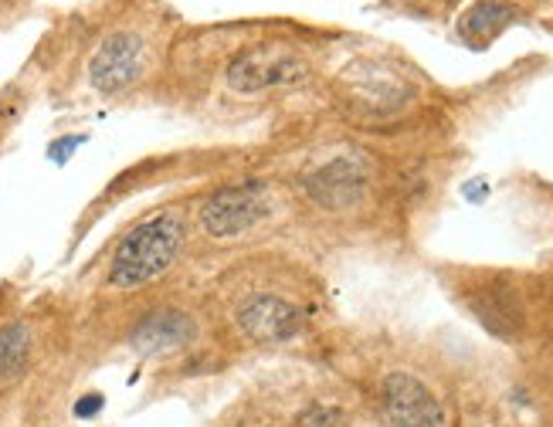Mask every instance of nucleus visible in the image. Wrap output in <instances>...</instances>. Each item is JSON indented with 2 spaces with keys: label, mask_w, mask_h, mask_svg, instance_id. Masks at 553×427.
Segmentation results:
<instances>
[{
  "label": "nucleus",
  "mask_w": 553,
  "mask_h": 427,
  "mask_svg": "<svg viewBox=\"0 0 553 427\" xmlns=\"http://www.w3.org/2000/svg\"><path fill=\"white\" fill-rule=\"evenodd\" d=\"M306 194L326 210H350L357 208L367 194V170L353 156H336L309 173Z\"/></svg>",
  "instance_id": "423d86ee"
},
{
  "label": "nucleus",
  "mask_w": 553,
  "mask_h": 427,
  "mask_svg": "<svg viewBox=\"0 0 553 427\" xmlns=\"http://www.w3.org/2000/svg\"><path fill=\"white\" fill-rule=\"evenodd\" d=\"M31 346H35V336H31L27 323H11L0 329V383L17 380L25 374L27 360H31Z\"/></svg>",
  "instance_id": "1a4fd4ad"
},
{
  "label": "nucleus",
  "mask_w": 553,
  "mask_h": 427,
  "mask_svg": "<svg viewBox=\"0 0 553 427\" xmlns=\"http://www.w3.org/2000/svg\"><path fill=\"white\" fill-rule=\"evenodd\" d=\"M312 75V68L296 48L285 44H258L248 48L228 65V85L245 95H258L269 89H292Z\"/></svg>",
  "instance_id": "f03ea898"
},
{
  "label": "nucleus",
  "mask_w": 553,
  "mask_h": 427,
  "mask_svg": "<svg viewBox=\"0 0 553 427\" xmlns=\"http://www.w3.org/2000/svg\"><path fill=\"white\" fill-rule=\"evenodd\" d=\"M299 427H347V417L330 403H312L299 414Z\"/></svg>",
  "instance_id": "9b49d317"
},
{
  "label": "nucleus",
  "mask_w": 553,
  "mask_h": 427,
  "mask_svg": "<svg viewBox=\"0 0 553 427\" xmlns=\"http://www.w3.org/2000/svg\"><path fill=\"white\" fill-rule=\"evenodd\" d=\"M143 65H146V44H143L140 34L136 31H116L99 44V52L92 54L89 78L103 95H116L143 75Z\"/></svg>",
  "instance_id": "20e7f679"
},
{
  "label": "nucleus",
  "mask_w": 553,
  "mask_h": 427,
  "mask_svg": "<svg viewBox=\"0 0 553 427\" xmlns=\"http://www.w3.org/2000/svg\"><path fill=\"white\" fill-rule=\"evenodd\" d=\"M82 136H75V140H58V142H52V150H48V156H52L54 163H64V160H68V156L75 153L78 146H82Z\"/></svg>",
  "instance_id": "f8f14e48"
},
{
  "label": "nucleus",
  "mask_w": 553,
  "mask_h": 427,
  "mask_svg": "<svg viewBox=\"0 0 553 427\" xmlns=\"http://www.w3.org/2000/svg\"><path fill=\"white\" fill-rule=\"evenodd\" d=\"M269 187L265 183H238L224 187L214 197H207L201 208V224L211 238H234L255 228L258 220L269 214Z\"/></svg>",
  "instance_id": "7ed1b4c3"
},
{
  "label": "nucleus",
  "mask_w": 553,
  "mask_h": 427,
  "mask_svg": "<svg viewBox=\"0 0 553 427\" xmlns=\"http://www.w3.org/2000/svg\"><path fill=\"white\" fill-rule=\"evenodd\" d=\"M197 336V323L181 309H156L143 315L136 329L129 333V346L143 356H160V353L187 350Z\"/></svg>",
  "instance_id": "6e6552de"
},
{
  "label": "nucleus",
  "mask_w": 553,
  "mask_h": 427,
  "mask_svg": "<svg viewBox=\"0 0 553 427\" xmlns=\"http://www.w3.org/2000/svg\"><path fill=\"white\" fill-rule=\"evenodd\" d=\"M103 411V397L99 393H89V397H82L75 407V414L78 417H92V414H99Z\"/></svg>",
  "instance_id": "ddd939ff"
},
{
  "label": "nucleus",
  "mask_w": 553,
  "mask_h": 427,
  "mask_svg": "<svg viewBox=\"0 0 553 427\" xmlns=\"http://www.w3.org/2000/svg\"><path fill=\"white\" fill-rule=\"evenodd\" d=\"M384 414L394 427H445V407L411 374H390L380 387Z\"/></svg>",
  "instance_id": "39448f33"
},
{
  "label": "nucleus",
  "mask_w": 553,
  "mask_h": 427,
  "mask_svg": "<svg viewBox=\"0 0 553 427\" xmlns=\"http://www.w3.org/2000/svg\"><path fill=\"white\" fill-rule=\"evenodd\" d=\"M238 325L252 343H285L302 329V312L282 296H252L238 309Z\"/></svg>",
  "instance_id": "0eeeda50"
},
{
  "label": "nucleus",
  "mask_w": 553,
  "mask_h": 427,
  "mask_svg": "<svg viewBox=\"0 0 553 427\" xmlns=\"http://www.w3.org/2000/svg\"><path fill=\"white\" fill-rule=\"evenodd\" d=\"M513 17H516V11L509 4H502V0H479L476 7L462 17V34L486 41V38H492L496 31H502Z\"/></svg>",
  "instance_id": "9d476101"
},
{
  "label": "nucleus",
  "mask_w": 553,
  "mask_h": 427,
  "mask_svg": "<svg viewBox=\"0 0 553 427\" xmlns=\"http://www.w3.org/2000/svg\"><path fill=\"white\" fill-rule=\"evenodd\" d=\"M183 247V220L177 214H156V218L136 224L119 241L109 268V282L116 288H136L160 278Z\"/></svg>",
  "instance_id": "f257e3e1"
}]
</instances>
